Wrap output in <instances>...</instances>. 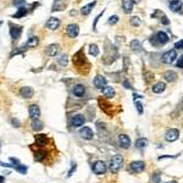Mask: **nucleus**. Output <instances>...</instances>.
<instances>
[{"label": "nucleus", "mask_w": 183, "mask_h": 183, "mask_svg": "<svg viewBox=\"0 0 183 183\" xmlns=\"http://www.w3.org/2000/svg\"><path fill=\"white\" fill-rule=\"evenodd\" d=\"M146 145H148V139H145V138H139L136 142V146L138 149H143V148H145Z\"/></svg>", "instance_id": "nucleus-25"}, {"label": "nucleus", "mask_w": 183, "mask_h": 183, "mask_svg": "<svg viewBox=\"0 0 183 183\" xmlns=\"http://www.w3.org/2000/svg\"><path fill=\"white\" fill-rule=\"evenodd\" d=\"M67 61H68V60H67V55H65V54L61 55V56L59 58V64H60L61 66H66V65H67Z\"/></svg>", "instance_id": "nucleus-34"}, {"label": "nucleus", "mask_w": 183, "mask_h": 183, "mask_svg": "<svg viewBox=\"0 0 183 183\" xmlns=\"http://www.w3.org/2000/svg\"><path fill=\"white\" fill-rule=\"evenodd\" d=\"M161 181V173L160 172H155L152 175V178H150V182L152 183H160Z\"/></svg>", "instance_id": "nucleus-31"}, {"label": "nucleus", "mask_w": 183, "mask_h": 183, "mask_svg": "<svg viewBox=\"0 0 183 183\" xmlns=\"http://www.w3.org/2000/svg\"><path fill=\"white\" fill-rule=\"evenodd\" d=\"M66 32H67L70 38H76V37L78 35V33H80V27L77 25H75V23H71V25L67 26Z\"/></svg>", "instance_id": "nucleus-6"}, {"label": "nucleus", "mask_w": 183, "mask_h": 183, "mask_svg": "<svg viewBox=\"0 0 183 183\" xmlns=\"http://www.w3.org/2000/svg\"><path fill=\"white\" fill-rule=\"evenodd\" d=\"M97 5V3L95 2H93V3H89L88 5H86V6H83L82 9H81V14L82 15H89L90 14V11L93 10V8Z\"/></svg>", "instance_id": "nucleus-22"}, {"label": "nucleus", "mask_w": 183, "mask_h": 183, "mask_svg": "<svg viewBox=\"0 0 183 183\" xmlns=\"http://www.w3.org/2000/svg\"><path fill=\"white\" fill-rule=\"evenodd\" d=\"M169 183H177L176 181H172V182H169Z\"/></svg>", "instance_id": "nucleus-47"}, {"label": "nucleus", "mask_w": 183, "mask_h": 183, "mask_svg": "<svg viewBox=\"0 0 183 183\" xmlns=\"http://www.w3.org/2000/svg\"><path fill=\"white\" fill-rule=\"evenodd\" d=\"M15 169H16L18 172H20V173H23V175L27 172V166H25V165H21V164L18 165V166H16Z\"/></svg>", "instance_id": "nucleus-35"}, {"label": "nucleus", "mask_w": 183, "mask_h": 183, "mask_svg": "<svg viewBox=\"0 0 183 183\" xmlns=\"http://www.w3.org/2000/svg\"><path fill=\"white\" fill-rule=\"evenodd\" d=\"M26 4V0H14V5L17 8H21Z\"/></svg>", "instance_id": "nucleus-37"}, {"label": "nucleus", "mask_w": 183, "mask_h": 183, "mask_svg": "<svg viewBox=\"0 0 183 183\" xmlns=\"http://www.w3.org/2000/svg\"><path fill=\"white\" fill-rule=\"evenodd\" d=\"M89 52H90V55H93V56H98V55H99L98 45H95V44H90V45H89Z\"/></svg>", "instance_id": "nucleus-30"}, {"label": "nucleus", "mask_w": 183, "mask_h": 183, "mask_svg": "<svg viewBox=\"0 0 183 183\" xmlns=\"http://www.w3.org/2000/svg\"><path fill=\"white\" fill-rule=\"evenodd\" d=\"M32 128L34 131H40L42 128H43V122H40L39 120H33V122H32Z\"/></svg>", "instance_id": "nucleus-26"}, {"label": "nucleus", "mask_w": 183, "mask_h": 183, "mask_svg": "<svg viewBox=\"0 0 183 183\" xmlns=\"http://www.w3.org/2000/svg\"><path fill=\"white\" fill-rule=\"evenodd\" d=\"M132 2H133L134 4H138V3H139V0H132Z\"/></svg>", "instance_id": "nucleus-46"}, {"label": "nucleus", "mask_w": 183, "mask_h": 183, "mask_svg": "<svg viewBox=\"0 0 183 183\" xmlns=\"http://www.w3.org/2000/svg\"><path fill=\"white\" fill-rule=\"evenodd\" d=\"M123 165V158L121 155H115L112 156V159L110 160V171H111L112 173H116L120 171V169L122 167Z\"/></svg>", "instance_id": "nucleus-1"}, {"label": "nucleus", "mask_w": 183, "mask_h": 183, "mask_svg": "<svg viewBox=\"0 0 183 183\" xmlns=\"http://www.w3.org/2000/svg\"><path fill=\"white\" fill-rule=\"evenodd\" d=\"M59 26H60V21L58 20V18H55V17L49 18L48 22H46V27L49 29H56Z\"/></svg>", "instance_id": "nucleus-14"}, {"label": "nucleus", "mask_w": 183, "mask_h": 183, "mask_svg": "<svg viewBox=\"0 0 183 183\" xmlns=\"http://www.w3.org/2000/svg\"><path fill=\"white\" fill-rule=\"evenodd\" d=\"M25 15H27V10L23 9V8H20V10H18V11L15 14V17H16V18H20V17H22V16H25Z\"/></svg>", "instance_id": "nucleus-32"}, {"label": "nucleus", "mask_w": 183, "mask_h": 183, "mask_svg": "<svg viewBox=\"0 0 183 183\" xmlns=\"http://www.w3.org/2000/svg\"><path fill=\"white\" fill-rule=\"evenodd\" d=\"M59 52V45L58 44H51L46 48V54L49 56H55Z\"/></svg>", "instance_id": "nucleus-19"}, {"label": "nucleus", "mask_w": 183, "mask_h": 183, "mask_svg": "<svg viewBox=\"0 0 183 183\" xmlns=\"http://www.w3.org/2000/svg\"><path fill=\"white\" fill-rule=\"evenodd\" d=\"M56 2H59V0H56Z\"/></svg>", "instance_id": "nucleus-48"}, {"label": "nucleus", "mask_w": 183, "mask_h": 183, "mask_svg": "<svg viewBox=\"0 0 183 183\" xmlns=\"http://www.w3.org/2000/svg\"><path fill=\"white\" fill-rule=\"evenodd\" d=\"M136 107H137V110H138V114H143V105H142V103H139V101H136Z\"/></svg>", "instance_id": "nucleus-38"}, {"label": "nucleus", "mask_w": 183, "mask_h": 183, "mask_svg": "<svg viewBox=\"0 0 183 183\" xmlns=\"http://www.w3.org/2000/svg\"><path fill=\"white\" fill-rule=\"evenodd\" d=\"M144 169H145V164L143 161H132L130 164V170L134 173H139L144 171Z\"/></svg>", "instance_id": "nucleus-4"}, {"label": "nucleus", "mask_w": 183, "mask_h": 183, "mask_svg": "<svg viewBox=\"0 0 183 183\" xmlns=\"http://www.w3.org/2000/svg\"><path fill=\"white\" fill-rule=\"evenodd\" d=\"M92 170H93V172H94L95 175H103V173H105V171H106V165H105L104 161L98 160V161L94 162V165H93V167H92Z\"/></svg>", "instance_id": "nucleus-3"}, {"label": "nucleus", "mask_w": 183, "mask_h": 183, "mask_svg": "<svg viewBox=\"0 0 183 183\" xmlns=\"http://www.w3.org/2000/svg\"><path fill=\"white\" fill-rule=\"evenodd\" d=\"M103 95L105 98H112L115 95V90L112 87H110V86H106L105 88H103Z\"/></svg>", "instance_id": "nucleus-20"}, {"label": "nucleus", "mask_w": 183, "mask_h": 183, "mask_svg": "<svg viewBox=\"0 0 183 183\" xmlns=\"http://www.w3.org/2000/svg\"><path fill=\"white\" fill-rule=\"evenodd\" d=\"M86 122V118L83 115H76V116H73L72 118V126L73 127H81L83 126Z\"/></svg>", "instance_id": "nucleus-12"}, {"label": "nucleus", "mask_w": 183, "mask_h": 183, "mask_svg": "<svg viewBox=\"0 0 183 183\" xmlns=\"http://www.w3.org/2000/svg\"><path fill=\"white\" fill-rule=\"evenodd\" d=\"M131 49L133 51H140L142 50V44L139 43V40H137V39L132 40L131 42Z\"/></svg>", "instance_id": "nucleus-28"}, {"label": "nucleus", "mask_w": 183, "mask_h": 183, "mask_svg": "<svg viewBox=\"0 0 183 183\" xmlns=\"http://www.w3.org/2000/svg\"><path fill=\"white\" fill-rule=\"evenodd\" d=\"M73 95H76V97H78V98H81V97H83L84 95V93H86V88H84V86L83 84H77V86H75L73 87Z\"/></svg>", "instance_id": "nucleus-13"}, {"label": "nucleus", "mask_w": 183, "mask_h": 183, "mask_svg": "<svg viewBox=\"0 0 183 183\" xmlns=\"http://www.w3.org/2000/svg\"><path fill=\"white\" fill-rule=\"evenodd\" d=\"M133 2L132 0H122V8H123V10H124V12L126 14H130V12H132V10H133Z\"/></svg>", "instance_id": "nucleus-15"}, {"label": "nucleus", "mask_w": 183, "mask_h": 183, "mask_svg": "<svg viewBox=\"0 0 183 183\" xmlns=\"http://www.w3.org/2000/svg\"><path fill=\"white\" fill-rule=\"evenodd\" d=\"M33 94H34V92H33V89L31 87H23V88H21V95L23 98L29 99V98L33 97Z\"/></svg>", "instance_id": "nucleus-16"}, {"label": "nucleus", "mask_w": 183, "mask_h": 183, "mask_svg": "<svg viewBox=\"0 0 183 183\" xmlns=\"http://www.w3.org/2000/svg\"><path fill=\"white\" fill-rule=\"evenodd\" d=\"M117 22H118V16H116V15H114L109 18V25H116Z\"/></svg>", "instance_id": "nucleus-36"}, {"label": "nucleus", "mask_w": 183, "mask_h": 183, "mask_svg": "<svg viewBox=\"0 0 183 183\" xmlns=\"http://www.w3.org/2000/svg\"><path fill=\"white\" fill-rule=\"evenodd\" d=\"M35 143H37V145H39V146H44V145H46V143H48V138H46V136H43V134L35 136Z\"/></svg>", "instance_id": "nucleus-21"}, {"label": "nucleus", "mask_w": 183, "mask_h": 183, "mask_svg": "<svg viewBox=\"0 0 183 183\" xmlns=\"http://www.w3.org/2000/svg\"><path fill=\"white\" fill-rule=\"evenodd\" d=\"M131 25H132V26H134V27L140 26V20H139V17L133 16V17L131 18Z\"/></svg>", "instance_id": "nucleus-33"}, {"label": "nucleus", "mask_w": 183, "mask_h": 183, "mask_svg": "<svg viewBox=\"0 0 183 183\" xmlns=\"http://www.w3.org/2000/svg\"><path fill=\"white\" fill-rule=\"evenodd\" d=\"M165 88H166L165 83L159 82V83H156V84L153 86V92H154V93H156V94H159V93H162V92L165 90Z\"/></svg>", "instance_id": "nucleus-23"}, {"label": "nucleus", "mask_w": 183, "mask_h": 183, "mask_svg": "<svg viewBox=\"0 0 183 183\" xmlns=\"http://www.w3.org/2000/svg\"><path fill=\"white\" fill-rule=\"evenodd\" d=\"M21 32H22V29H21V27H18V26H11V29H10V34H11V37L14 39H17V38H20V35H21Z\"/></svg>", "instance_id": "nucleus-18"}, {"label": "nucleus", "mask_w": 183, "mask_h": 183, "mask_svg": "<svg viewBox=\"0 0 183 183\" xmlns=\"http://www.w3.org/2000/svg\"><path fill=\"white\" fill-rule=\"evenodd\" d=\"M139 98H142V97L138 95V94H134V100H137V99H139Z\"/></svg>", "instance_id": "nucleus-45"}, {"label": "nucleus", "mask_w": 183, "mask_h": 183, "mask_svg": "<svg viewBox=\"0 0 183 183\" xmlns=\"http://www.w3.org/2000/svg\"><path fill=\"white\" fill-rule=\"evenodd\" d=\"M176 58H177L176 50L175 49L169 50V51H166V52L162 55V62H165V64H172L176 60Z\"/></svg>", "instance_id": "nucleus-2"}, {"label": "nucleus", "mask_w": 183, "mask_h": 183, "mask_svg": "<svg viewBox=\"0 0 183 183\" xmlns=\"http://www.w3.org/2000/svg\"><path fill=\"white\" fill-rule=\"evenodd\" d=\"M10 161L14 164V165H16V166H18V165H20V161H18L17 159H15V158H10ZM15 166V167H16Z\"/></svg>", "instance_id": "nucleus-41"}, {"label": "nucleus", "mask_w": 183, "mask_h": 183, "mask_svg": "<svg viewBox=\"0 0 183 183\" xmlns=\"http://www.w3.org/2000/svg\"><path fill=\"white\" fill-rule=\"evenodd\" d=\"M12 123H14V124H16V126H20V123H18V121H16V120H12Z\"/></svg>", "instance_id": "nucleus-44"}, {"label": "nucleus", "mask_w": 183, "mask_h": 183, "mask_svg": "<svg viewBox=\"0 0 183 183\" xmlns=\"http://www.w3.org/2000/svg\"><path fill=\"white\" fill-rule=\"evenodd\" d=\"M80 136L83 139L89 140V139H92V138L94 137V133H93V131H92V128H89V127H82L81 130H80Z\"/></svg>", "instance_id": "nucleus-8"}, {"label": "nucleus", "mask_w": 183, "mask_h": 183, "mask_svg": "<svg viewBox=\"0 0 183 183\" xmlns=\"http://www.w3.org/2000/svg\"><path fill=\"white\" fill-rule=\"evenodd\" d=\"M165 78H166L167 82H173V81H176L177 75H176V72H173V71H167L166 73H165Z\"/></svg>", "instance_id": "nucleus-24"}, {"label": "nucleus", "mask_w": 183, "mask_h": 183, "mask_svg": "<svg viewBox=\"0 0 183 183\" xmlns=\"http://www.w3.org/2000/svg\"><path fill=\"white\" fill-rule=\"evenodd\" d=\"M178 137H179V132L176 128H171V130H169L166 132V134H165V139L167 142H175L178 139Z\"/></svg>", "instance_id": "nucleus-5"}, {"label": "nucleus", "mask_w": 183, "mask_h": 183, "mask_svg": "<svg viewBox=\"0 0 183 183\" xmlns=\"http://www.w3.org/2000/svg\"><path fill=\"white\" fill-rule=\"evenodd\" d=\"M118 145L121 146V148H123V149H128V148H130V145H131L130 137L126 136V134H120L118 136Z\"/></svg>", "instance_id": "nucleus-7"}, {"label": "nucleus", "mask_w": 183, "mask_h": 183, "mask_svg": "<svg viewBox=\"0 0 183 183\" xmlns=\"http://www.w3.org/2000/svg\"><path fill=\"white\" fill-rule=\"evenodd\" d=\"M75 170H76V164H73V165H72V167H71V171L68 172V176H67V177H70V176H71V173H72L73 171H75Z\"/></svg>", "instance_id": "nucleus-42"}, {"label": "nucleus", "mask_w": 183, "mask_h": 183, "mask_svg": "<svg viewBox=\"0 0 183 183\" xmlns=\"http://www.w3.org/2000/svg\"><path fill=\"white\" fill-rule=\"evenodd\" d=\"M175 48H176V49H182V48H183V39L179 40V42H177V43L175 44Z\"/></svg>", "instance_id": "nucleus-40"}, {"label": "nucleus", "mask_w": 183, "mask_h": 183, "mask_svg": "<svg viewBox=\"0 0 183 183\" xmlns=\"http://www.w3.org/2000/svg\"><path fill=\"white\" fill-rule=\"evenodd\" d=\"M28 112H29V117L32 120H38L39 116H40V110L38 107V105H31L29 109H28Z\"/></svg>", "instance_id": "nucleus-9"}, {"label": "nucleus", "mask_w": 183, "mask_h": 183, "mask_svg": "<svg viewBox=\"0 0 183 183\" xmlns=\"http://www.w3.org/2000/svg\"><path fill=\"white\" fill-rule=\"evenodd\" d=\"M170 9L175 12H178L182 10V2L179 0H171L170 2Z\"/></svg>", "instance_id": "nucleus-17"}, {"label": "nucleus", "mask_w": 183, "mask_h": 183, "mask_svg": "<svg viewBox=\"0 0 183 183\" xmlns=\"http://www.w3.org/2000/svg\"><path fill=\"white\" fill-rule=\"evenodd\" d=\"M38 43H39V39L37 38V37H32V38H29L28 42H27V46H29V48H34V46L38 45Z\"/></svg>", "instance_id": "nucleus-29"}, {"label": "nucleus", "mask_w": 183, "mask_h": 183, "mask_svg": "<svg viewBox=\"0 0 183 183\" xmlns=\"http://www.w3.org/2000/svg\"><path fill=\"white\" fill-rule=\"evenodd\" d=\"M93 83H94L95 88H98V89H103V88H105V87H106L107 81H106V78H105V77H103V76H97V77L94 78Z\"/></svg>", "instance_id": "nucleus-10"}, {"label": "nucleus", "mask_w": 183, "mask_h": 183, "mask_svg": "<svg viewBox=\"0 0 183 183\" xmlns=\"http://www.w3.org/2000/svg\"><path fill=\"white\" fill-rule=\"evenodd\" d=\"M45 155H46V153L44 150H38V152L34 153V159L37 161H43L44 158H45Z\"/></svg>", "instance_id": "nucleus-27"}, {"label": "nucleus", "mask_w": 183, "mask_h": 183, "mask_svg": "<svg viewBox=\"0 0 183 183\" xmlns=\"http://www.w3.org/2000/svg\"><path fill=\"white\" fill-rule=\"evenodd\" d=\"M123 86H124V87H126L127 89H131V86H130V84H128L127 82H123Z\"/></svg>", "instance_id": "nucleus-43"}, {"label": "nucleus", "mask_w": 183, "mask_h": 183, "mask_svg": "<svg viewBox=\"0 0 183 183\" xmlns=\"http://www.w3.org/2000/svg\"><path fill=\"white\" fill-rule=\"evenodd\" d=\"M156 39H158V44L164 45V44H166L169 42V37H167V34L165 33V32L160 31V32L156 33Z\"/></svg>", "instance_id": "nucleus-11"}, {"label": "nucleus", "mask_w": 183, "mask_h": 183, "mask_svg": "<svg viewBox=\"0 0 183 183\" xmlns=\"http://www.w3.org/2000/svg\"><path fill=\"white\" fill-rule=\"evenodd\" d=\"M176 66H177V67L183 68V55H182V56H179V58H178V60H177V62H176Z\"/></svg>", "instance_id": "nucleus-39"}]
</instances>
